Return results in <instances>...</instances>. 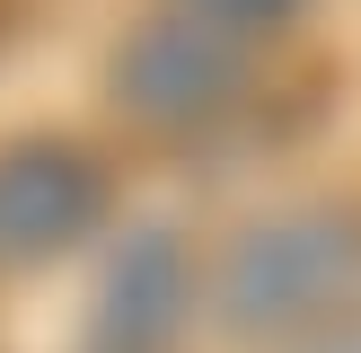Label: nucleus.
<instances>
[{"instance_id": "obj_1", "label": "nucleus", "mask_w": 361, "mask_h": 353, "mask_svg": "<svg viewBox=\"0 0 361 353\" xmlns=\"http://www.w3.org/2000/svg\"><path fill=\"white\" fill-rule=\"evenodd\" d=\"M203 309L256 353L361 327V203H282L256 212L212 256Z\"/></svg>"}, {"instance_id": "obj_2", "label": "nucleus", "mask_w": 361, "mask_h": 353, "mask_svg": "<svg viewBox=\"0 0 361 353\" xmlns=\"http://www.w3.org/2000/svg\"><path fill=\"white\" fill-rule=\"evenodd\" d=\"M106 97L123 124H141L159 141H203L221 124H238L256 97V35L159 9L106 53Z\"/></svg>"}, {"instance_id": "obj_4", "label": "nucleus", "mask_w": 361, "mask_h": 353, "mask_svg": "<svg viewBox=\"0 0 361 353\" xmlns=\"http://www.w3.org/2000/svg\"><path fill=\"white\" fill-rule=\"evenodd\" d=\"M194 309H203V265H194L185 229L141 221L115 239V256L97 274L88 335H97V353H168L194 327Z\"/></svg>"}, {"instance_id": "obj_6", "label": "nucleus", "mask_w": 361, "mask_h": 353, "mask_svg": "<svg viewBox=\"0 0 361 353\" xmlns=\"http://www.w3.org/2000/svg\"><path fill=\"white\" fill-rule=\"evenodd\" d=\"M282 353H361V327H335V335H309V345H282Z\"/></svg>"}, {"instance_id": "obj_3", "label": "nucleus", "mask_w": 361, "mask_h": 353, "mask_svg": "<svg viewBox=\"0 0 361 353\" xmlns=\"http://www.w3.org/2000/svg\"><path fill=\"white\" fill-rule=\"evenodd\" d=\"M106 212H115V176L97 150H80L62 133L0 141V265L9 274L71 256L80 239L106 229Z\"/></svg>"}, {"instance_id": "obj_5", "label": "nucleus", "mask_w": 361, "mask_h": 353, "mask_svg": "<svg viewBox=\"0 0 361 353\" xmlns=\"http://www.w3.org/2000/svg\"><path fill=\"white\" fill-rule=\"evenodd\" d=\"M168 9L212 18V27H229V35H274V27H291L309 0H168Z\"/></svg>"}]
</instances>
